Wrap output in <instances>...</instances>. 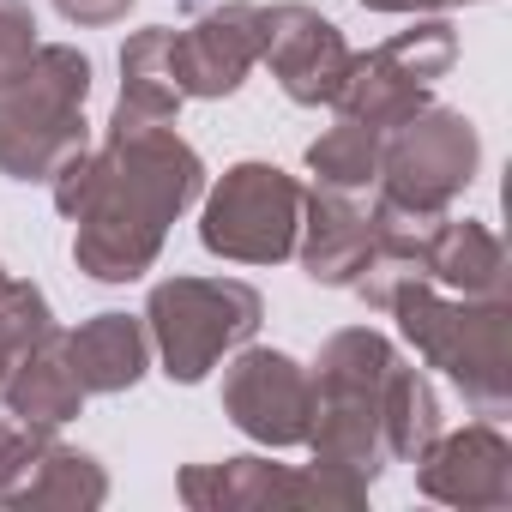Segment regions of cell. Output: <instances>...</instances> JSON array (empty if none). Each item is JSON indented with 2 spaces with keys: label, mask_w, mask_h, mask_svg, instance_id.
I'll list each match as a JSON object with an SVG mask.
<instances>
[{
  "label": "cell",
  "mask_w": 512,
  "mask_h": 512,
  "mask_svg": "<svg viewBox=\"0 0 512 512\" xmlns=\"http://www.w3.org/2000/svg\"><path fill=\"white\" fill-rule=\"evenodd\" d=\"M416 488L440 506H464V512H500L512 506V446L494 422H470V428H440L428 440V452L416 458Z\"/></svg>",
  "instance_id": "7c38bea8"
},
{
  "label": "cell",
  "mask_w": 512,
  "mask_h": 512,
  "mask_svg": "<svg viewBox=\"0 0 512 512\" xmlns=\"http://www.w3.org/2000/svg\"><path fill=\"white\" fill-rule=\"evenodd\" d=\"M223 416L272 452L302 446L314 416V380L290 350H266L247 338L241 350H229V368H223Z\"/></svg>",
  "instance_id": "9c48e42d"
},
{
  "label": "cell",
  "mask_w": 512,
  "mask_h": 512,
  "mask_svg": "<svg viewBox=\"0 0 512 512\" xmlns=\"http://www.w3.org/2000/svg\"><path fill=\"white\" fill-rule=\"evenodd\" d=\"M0 278H7V266H0Z\"/></svg>",
  "instance_id": "f1b7e54d"
},
{
  "label": "cell",
  "mask_w": 512,
  "mask_h": 512,
  "mask_svg": "<svg viewBox=\"0 0 512 512\" xmlns=\"http://www.w3.org/2000/svg\"><path fill=\"white\" fill-rule=\"evenodd\" d=\"M266 320V302L241 278H163L145 296L151 356L175 386H199L229 350H241Z\"/></svg>",
  "instance_id": "8992f818"
},
{
  "label": "cell",
  "mask_w": 512,
  "mask_h": 512,
  "mask_svg": "<svg viewBox=\"0 0 512 512\" xmlns=\"http://www.w3.org/2000/svg\"><path fill=\"white\" fill-rule=\"evenodd\" d=\"M181 91H175V73H169V25H145L121 43V97H115V115L109 121H163L175 127L181 115Z\"/></svg>",
  "instance_id": "d6986e66"
},
{
  "label": "cell",
  "mask_w": 512,
  "mask_h": 512,
  "mask_svg": "<svg viewBox=\"0 0 512 512\" xmlns=\"http://www.w3.org/2000/svg\"><path fill=\"white\" fill-rule=\"evenodd\" d=\"M109 500V470L55 440V428H31L13 476L0 482V506H13V512H43V506H67V512H97Z\"/></svg>",
  "instance_id": "4fadbf2b"
},
{
  "label": "cell",
  "mask_w": 512,
  "mask_h": 512,
  "mask_svg": "<svg viewBox=\"0 0 512 512\" xmlns=\"http://www.w3.org/2000/svg\"><path fill=\"white\" fill-rule=\"evenodd\" d=\"M374 247V217L344 193V187H314L302 193V223H296V260L314 284L350 290L362 260Z\"/></svg>",
  "instance_id": "5bb4252c"
},
{
  "label": "cell",
  "mask_w": 512,
  "mask_h": 512,
  "mask_svg": "<svg viewBox=\"0 0 512 512\" xmlns=\"http://www.w3.org/2000/svg\"><path fill=\"white\" fill-rule=\"evenodd\" d=\"M404 332V344L440 368L476 416L512 410V308L506 296H440L434 284H410L386 308Z\"/></svg>",
  "instance_id": "3957f363"
},
{
  "label": "cell",
  "mask_w": 512,
  "mask_h": 512,
  "mask_svg": "<svg viewBox=\"0 0 512 512\" xmlns=\"http://www.w3.org/2000/svg\"><path fill=\"white\" fill-rule=\"evenodd\" d=\"M398 362L392 338L374 326H344L320 344L308 380H314V416H308V452L314 470L344 476L356 488H374V476L392 464L386 428H380V386Z\"/></svg>",
  "instance_id": "7a4b0ae2"
},
{
  "label": "cell",
  "mask_w": 512,
  "mask_h": 512,
  "mask_svg": "<svg viewBox=\"0 0 512 512\" xmlns=\"http://www.w3.org/2000/svg\"><path fill=\"white\" fill-rule=\"evenodd\" d=\"M37 55V13L31 0H0V85H13Z\"/></svg>",
  "instance_id": "cb8c5ba5"
},
{
  "label": "cell",
  "mask_w": 512,
  "mask_h": 512,
  "mask_svg": "<svg viewBox=\"0 0 512 512\" xmlns=\"http://www.w3.org/2000/svg\"><path fill=\"white\" fill-rule=\"evenodd\" d=\"M25 440H31V428H25V422H13V416H0V482L13 476V464H19Z\"/></svg>",
  "instance_id": "484cf974"
},
{
  "label": "cell",
  "mask_w": 512,
  "mask_h": 512,
  "mask_svg": "<svg viewBox=\"0 0 512 512\" xmlns=\"http://www.w3.org/2000/svg\"><path fill=\"white\" fill-rule=\"evenodd\" d=\"M85 97H91V55L73 43H37L25 73L0 85V175L49 181L67 157H79L91 145Z\"/></svg>",
  "instance_id": "277c9868"
},
{
  "label": "cell",
  "mask_w": 512,
  "mask_h": 512,
  "mask_svg": "<svg viewBox=\"0 0 512 512\" xmlns=\"http://www.w3.org/2000/svg\"><path fill=\"white\" fill-rule=\"evenodd\" d=\"M428 103H434L428 85H422L416 73H404L386 43L368 49V55H350V73H344V85H338V97H332V109H338L344 121H362V127H374V133L404 127V121L422 115Z\"/></svg>",
  "instance_id": "e0dca14e"
},
{
  "label": "cell",
  "mask_w": 512,
  "mask_h": 512,
  "mask_svg": "<svg viewBox=\"0 0 512 512\" xmlns=\"http://www.w3.org/2000/svg\"><path fill=\"white\" fill-rule=\"evenodd\" d=\"M61 326H55V308H49V296L37 290V284H25V278H0V350L7 356H25V350H37L43 338H55Z\"/></svg>",
  "instance_id": "603a6c76"
},
{
  "label": "cell",
  "mask_w": 512,
  "mask_h": 512,
  "mask_svg": "<svg viewBox=\"0 0 512 512\" xmlns=\"http://www.w3.org/2000/svg\"><path fill=\"white\" fill-rule=\"evenodd\" d=\"M61 344H67V362H73V374H79V386L85 392H133L139 380H145V368H151V332H145V320H133V314H91L85 326H73V332H61Z\"/></svg>",
  "instance_id": "2e32d148"
},
{
  "label": "cell",
  "mask_w": 512,
  "mask_h": 512,
  "mask_svg": "<svg viewBox=\"0 0 512 512\" xmlns=\"http://www.w3.org/2000/svg\"><path fill=\"white\" fill-rule=\"evenodd\" d=\"M7 368H13V356H7V350H0V380H7Z\"/></svg>",
  "instance_id": "83f0119b"
},
{
  "label": "cell",
  "mask_w": 512,
  "mask_h": 512,
  "mask_svg": "<svg viewBox=\"0 0 512 512\" xmlns=\"http://www.w3.org/2000/svg\"><path fill=\"white\" fill-rule=\"evenodd\" d=\"M380 428H386V452L416 464L428 452V440L440 434V398L428 386L422 368H410L404 356L386 368V386H380Z\"/></svg>",
  "instance_id": "44dd1931"
},
{
  "label": "cell",
  "mask_w": 512,
  "mask_h": 512,
  "mask_svg": "<svg viewBox=\"0 0 512 512\" xmlns=\"http://www.w3.org/2000/svg\"><path fill=\"white\" fill-rule=\"evenodd\" d=\"M55 13L79 31H103V25H121L133 13V0H55Z\"/></svg>",
  "instance_id": "d4e9b609"
},
{
  "label": "cell",
  "mask_w": 512,
  "mask_h": 512,
  "mask_svg": "<svg viewBox=\"0 0 512 512\" xmlns=\"http://www.w3.org/2000/svg\"><path fill=\"white\" fill-rule=\"evenodd\" d=\"M260 43H266V7H253V0H217L187 31H169L175 91L199 97V103L235 97L241 79L260 67Z\"/></svg>",
  "instance_id": "30bf717a"
},
{
  "label": "cell",
  "mask_w": 512,
  "mask_h": 512,
  "mask_svg": "<svg viewBox=\"0 0 512 512\" xmlns=\"http://www.w3.org/2000/svg\"><path fill=\"white\" fill-rule=\"evenodd\" d=\"M85 398H91V392L79 386L61 332L43 338L37 350L13 356L7 380H0V404H7V416L25 422V428H55V434H61L73 416H85Z\"/></svg>",
  "instance_id": "9a60e30c"
},
{
  "label": "cell",
  "mask_w": 512,
  "mask_h": 512,
  "mask_svg": "<svg viewBox=\"0 0 512 512\" xmlns=\"http://www.w3.org/2000/svg\"><path fill=\"white\" fill-rule=\"evenodd\" d=\"M302 181L278 163H229L217 187L205 193L199 211V247L235 266H278L296 253V223H302Z\"/></svg>",
  "instance_id": "52a82bcc"
},
{
  "label": "cell",
  "mask_w": 512,
  "mask_h": 512,
  "mask_svg": "<svg viewBox=\"0 0 512 512\" xmlns=\"http://www.w3.org/2000/svg\"><path fill=\"white\" fill-rule=\"evenodd\" d=\"M55 211L79 223L73 266L97 284H133L157 266L169 223L205 193L199 151L163 121H109V139L49 175Z\"/></svg>",
  "instance_id": "6da1fadb"
},
{
  "label": "cell",
  "mask_w": 512,
  "mask_h": 512,
  "mask_svg": "<svg viewBox=\"0 0 512 512\" xmlns=\"http://www.w3.org/2000/svg\"><path fill=\"white\" fill-rule=\"evenodd\" d=\"M482 169V139L470 127V115L428 103L422 115H410L404 127L380 133V199L374 217L380 223H440L452 211V199L476 181Z\"/></svg>",
  "instance_id": "5b68a950"
},
{
  "label": "cell",
  "mask_w": 512,
  "mask_h": 512,
  "mask_svg": "<svg viewBox=\"0 0 512 512\" xmlns=\"http://www.w3.org/2000/svg\"><path fill=\"white\" fill-rule=\"evenodd\" d=\"M428 284L458 296H506V247L476 217H440L428 229Z\"/></svg>",
  "instance_id": "ac0fdd59"
},
{
  "label": "cell",
  "mask_w": 512,
  "mask_h": 512,
  "mask_svg": "<svg viewBox=\"0 0 512 512\" xmlns=\"http://www.w3.org/2000/svg\"><path fill=\"white\" fill-rule=\"evenodd\" d=\"M308 175H314L320 187H344V193L368 187V181L380 175V133L338 115V127H326V133L308 145Z\"/></svg>",
  "instance_id": "7402d4cb"
},
{
  "label": "cell",
  "mask_w": 512,
  "mask_h": 512,
  "mask_svg": "<svg viewBox=\"0 0 512 512\" xmlns=\"http://www.w3.org/2000/svg\"><path fill=\"white\" fill-rule=\"evenodd\" d=\"M175 494L193 512H266V506H320V512H356L368 488L326 476V470H290L272 458H223V464H187L175 476Z\"/></svg>",
  "instance_id": "ba28073f"
},
{
  "label": "cell",
  "mask_w": 512,
  "mask_h": 512,
  "mask_svg": "<svg viewBox=\"0 0 512 512\" xmlns=\"http://www.w3.org/2000/svg\"><path fill=\"white\" fill-rule=\"evenodd\" d=\"M356 7H368V13H404V19H428V13H440L446 0H356Z\"/></svg>",
  "instance_id": "4316f807"
},
{
  "label": "cell",
  "mask_w": 512,
  "mask_h": 512,
  "mask_svg": "<svg viewBox=\"0 0 512 512\" xmlns=\"http://www.w3.org/2000/svg\"><path fill=\"white\" fill-rule=\"evenodd\" d=\"M374 217V211H368ZM434 229V223H428ZM428 229H416V223H380L374 217V247H368V260H362V272H356V296L368 302V308H392L410 284H428Z\"/></svg>",
  "instance_id": "ffe728a7"
},
{
  "label": "cell",
  "mask_w": 512,
  "mask_h": 512,
  "mask_svg": "<svg viewBox=\"0 0 512 512\" xmlns=\"http://www.w3.org/2000/svg\"><path fill=\"white\" fill-rule=\"evenodd\" d=\"M260 61L272 67V79L284 85L290 103L320 109V103L338 97V85L350 73V43L320 7H308V0H278V7H266Z\"/></svg>",
  "instance_id": "8fae6325"
}]
</instances>
